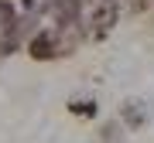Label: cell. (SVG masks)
I'll list each match as a JSON object with an SVG mask.
<instances>
[{
    "label": "cell",
    "instance_id": "6da1fadb",
    "mask_svg": "<svg viewBox=\"0 0 154 143\" xmlns=\"http://www.w3.org/2000/svg\"><path fill=\"white\" fill-rule=\"evenodd\" d=\"M86 38H89V31H86L79 21H72V24H58V28H55V55H62V58L75 55V51L82 48Z\"/></svg>",
    "mask_w": 154,
    "mask_h": 143
},
{
    "label": "cell",
    "instance_id": "7a4b0ae2",
    "mask_svg": "<svg viewBox=\"0 0 154 143\" xmlns=\"http://www.w3.org/2000/svg\"><path fill=\"white\" fill-rule=\"evenodd\" d=\"M116 21H120V4H116V0H99L93 17H89V24H93V28H89V38H106Z\"/></svg>",
    "mask_w": 154,
    "mask_h": 143
},
{
    "label": "cell",
    "instance_id": "3957f363",
    "mask_svg": "<svg viewBox=\"0 0 154 143\" xmlns=\"http://www.w3.org/2000/svg\"><path fill=\"white\" fill-rule=\"evenodd\" d=\"M28 55L34 61H51L55 58V31H34L28 38Z\"/></svg>",
    "mask_w": 154,
    "mask_h": 143
},
{
    "label": "cell",
    "instance_id": "277c9868",
    "mask_svg": "<svg viewBox=\"0 0 154 143\" xmlns=\"http://www.w3.org/2000/svg\"><path fill=\"white\" fill-rule=\"evenodd\" d=\"M48 14L55 17V24L82 21V0H48Z\"/></svg>",
    "mask_w": 154,
    "mask_h": 143
},
{
    "label": "cell",
    "instance_id": "5b68a950",
    "mask_svg": "<svg viewBox=\"0 0 154 143\" xmlns=\"http://www.w3.org/2000/svg\"><path fill=\"white\" fill-rule=\"evenodd\" d=\"M120 116H123V126L140 130L144 123H147V106H144L140 99H127V102L120 106Z\"/></svg>",
    "mask_w": 154,
    "mask_h": 143
},
{
    "label": "cell",
    "instance_id": "8992f818",
    "mask_svg": "<svg viewBox=\"0 0 154 143\" xmlns=\"http://www.w3.org/2000/svg\"><path fill=\"white\" fill-rule=\"evenodd\" d=\"M14 24H17V10H14V4H11V0H0V34L11 31Z\"/></svg>",
    "mask_w": 154,
    "mask_h": 143
},
{
    "label": "cell",
    "instance_id": "52a82bcc",
    "mask_svg": "<svg viewBox=\"0 0 154 143\" xmlns=\"http://www.w3.org/2000/svg\"><path fill=\"white\" fill-rule=\"evenodd\" d=\"M69 112L93 119V116H96V102H93V99H72V102H69Z\"/></svg>",
    "mask_w": 154,
    "mask_h": 143
},
{
    "label": "cell",
    "instance_id": "ba28073f",
    "mask_svg": "<svg viewBox=\"0 0 154 143\" xmlns=\"http://www.w3.org/2000/svg\"><path fill=\"white\" fill-rule=\"evenodd\" d=\"M21 10H24V14H34V17H41L45 10H48V0H21Z\"/></svg>",
    "mask_w": 154,
    "mask_h": 143
},
{
    "label": "cell",
    "instance_id": "9c48e42d",
    "mask_svg": "<svg viewBox=\"0 0 154 143\" xmlns=\"http://www.w3.org/2000/svg\"><path fill=\"white\" fill-rule=\"evenodd\" d=\"M120 140V126H116V123H106L103 126V143H116Z\"/></svg>",
    "mask_w": 154,
    "mask_h": 143
}]
</instances>
